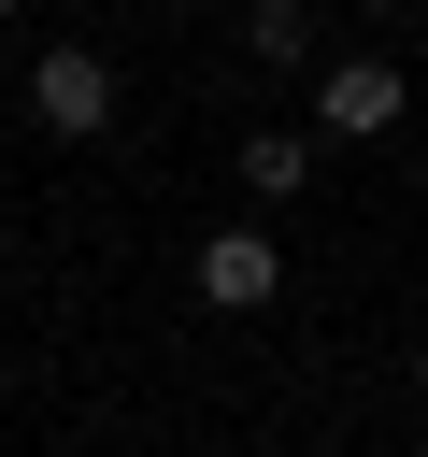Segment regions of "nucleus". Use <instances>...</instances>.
<instances>
[{
	"instance_id": "nucleus-1",
	"label": "nucleus",
	"mask_w": 428,
	"mask_h": 457,
	"mask_svg": "<svg viewBox=\"0 0 428 457\" xmlns=\"http://www.w3.org/2000/svg\"><path fill=\"white\" fill-rule=\"evenodd\" d=\"M29 114H43L57 143L114 129V57H100V43H43V57H29Z\"/></svg>"
},
{
	"instance_id": "nucleus-2",
	"label": "nucleus",
	"mask_w": 428,
	"mask_h": 457,
	"mask_svg": "<svg viewBox=\"0 0 428 457\" xmlns=\"http://www.w3.org/2000/svg\"><path fill=\"white\" fill-rule=\"evenodd\" d=\"M399 100H414V86H399L385 57H328V71H314V129H342V143H385Z\"/></svg>"
},
{
	"instance_id": "nucleus-3",
	"label": "nucleus",
	"mask_w": 428,
	"mask_h": 457,
	"mask_svg": "<svg viewBox=\"0 0 428 457\" xmlns=\"http://www.w3.org/2000/svg\"><path fill=\"white\" fill-rule=\"evenodd\" d=\"M271 286H285V243H271V228H214V243H200V300H214V314H257Z\"/></svg>"
},
{
	"instance_id": "nucleus-4",
	"label": "nucleus",
	"mask_w": 428,
	"mask_h": 457,
	"mask_svg": "<svg viewBox=\"0 0 428 457\" xmlns=\"http://www.w3.org/2000/svg\"><path fill=\"white\" fill-rule=\"evenodd\" d=\"M243 186H257V200H300V186H314V143H300V129H257V143H243Z\"/></svg>"
},
{
	"instance_id": "nucleus-5",
	"label": "nucleus",
	"mask_w": 428,
	"mask_h": 457,
	"mask_svg": "<svg viewBox=\"0 0 428 457\" xmlns=\"http://www.w3.org/2000/svg\"><path fill=\"white\" fill-rule=\"evenodd\" d=\"M243 43H257V71H300V57H314V14H300V0H257Z\"/></svg>"
},
{
	"instance_id": "nucleus-6",
	"label": "nucleus",
	"mask_w": 428,
	"mask_h": 457,
	"mask_svg": "<svg viewBox=\"0 0 428 457\" xmlns=\"http://www.w3.org/2000/svg\"><path fill=\"white\" fill-rule=\"evenodd\" d=\"M414 386H428V343H414Z\"/></svg>"
}]
</instances>
